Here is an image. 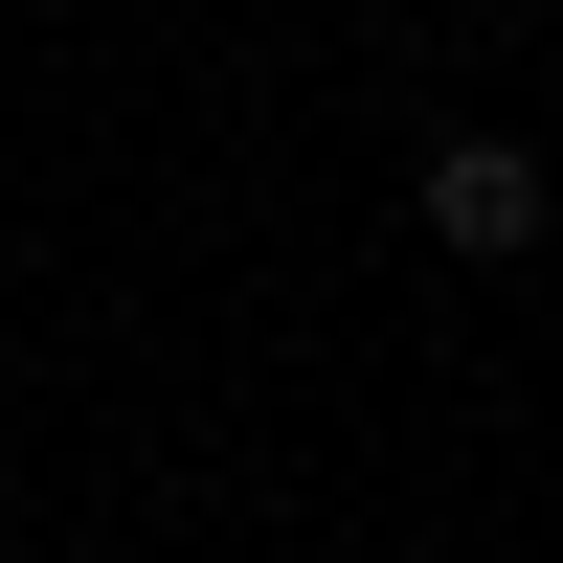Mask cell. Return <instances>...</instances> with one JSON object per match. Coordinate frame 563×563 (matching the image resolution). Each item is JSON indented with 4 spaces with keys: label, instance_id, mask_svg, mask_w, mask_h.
I'll list each match as a JSON object with an SVG mask.
<instances>
[{
    "label": "cell",
    "instance_id": "cell-1",
    "mask_svg": "<svg viewBox=\"0 0 563 563\" xmlns=\"http://www.w3.org/2000/svg\"><path fill=\"white\" fill-rule=\"evenodd\" d=\"M429 249H474V271L541 249V158L519 135H429Z\"/></svg>",
    "mask_w": 563,
    "mask_h": 563
}]
</instances>
